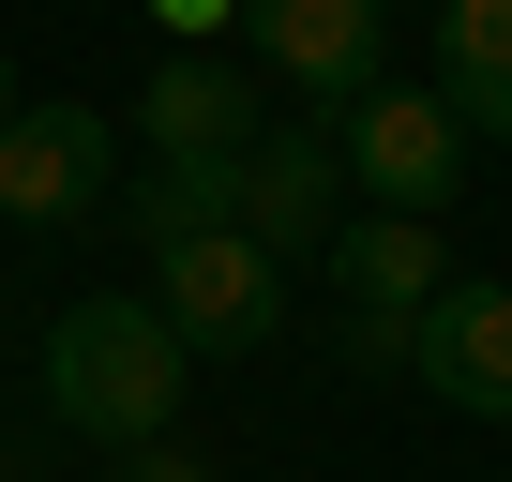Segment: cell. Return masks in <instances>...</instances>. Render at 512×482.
<instances>
[{
    "label": "cell",
    "mask_w": 512,
    "mask_h": 482,
    "mask_svg": "<svg viewBox=\"0 0 512 482\" xmlns=\"http://www.w3.org/2000/svg\"><path fill=\"white\" fill-rule=\"evenodd\" d=\"M136 241H151V302L181 317L196 362H256V347L287 332V257L226 211V166H151Z\"/></svg>",
    "instance_id": "cell-1"
},
{
    "label": "cell",
    "mask_w": 512,
    "mask_h": 482,
    "mask_svg": "<svg viewBox=\"0 0 512 482\" xmlns=\"http://www.w3.org/2000/svg\"><path fill=\"white\" fill-rule=\"evenodd\" d=\"M332 151H347V181H362L377 211H437V196L467 181V121H452L437 91H392V76L332 121Z\"/></svg>",
    "instance_id": "cell-4"
},
{
    "label": "cell",
    "mask_w": 512,
    "mask_h": 482,
    "mask_svg": "<svg viewBox=\"0 0 512 482\" xmlns=\"http://www.w3.org/2000/svg\"><path fill=\"white\" fill-rule=\"evenodd\" d=\"M136 136H151V166H241L272 121H256V76L241 61H166L136 91Z\"/></svg>",
    "instance_id": "cell-9"
},
{
    "label": "cell",
    "mask_w": 512,
    "mask_h": 482,
    "mask_svg": "<svg viewBox=\"0 0 512 482\" xmlns=\"http://www.w3.org/2000/svg\"><path fill=\"white\" fill-rule=\"evenodd\" d=\"M407 377L437 392V407H467V422H512V287H437V317H422V347H407Z\"/></svg>",
    "instance_id": "cell-8"
},
{
    "label": "cell",
    "mask_w": 512,
    "mask_h": 482,
    "mask_svg": "<svg viewBox=\"0 0 512 482\" xmlns=\"http://www.w3.org/2000/svg\"><path fill=\"white\" fill-rule=\"evenodd\" d=\"M0 121H16V76H0Z\"/></svg>",
    "instance_id": "cell-13"
},
{
    "label": "cell",
    "mask_w": 512,
    "mask_h": 482,
    "mask_svg": "<svg viewBox=\"0 0 512 482\" xmlns=\"http://www.w3.org/2000/svg\"><path fill=\"white\" fill-rule=\"evenodd\" d=\"M151 16H166V31H226V16H241V0H151Z\"/></svg>",
    "instance_id": "cell-12"
},
{
    "label": "cell",
    "mask_w": 512,
    "mask_h": 482,
    "mask_svg": "<svg viewBox=\"0 0 512 482\" xmlns=\"http://www.w3.org/2000/svg\"><path fill=\"white\" fill-rule=\"evenodd\" d=\"M181 392H196V347H181V317L136 302V287H106V302H76V317L46 332V407H61L76 437H106V452H151V437L181 422Z\"/></svg>",
    "instance_id": "cell-2"
},
{
    "label": "cell",
    "mask_w": 512,
    "mask_h": 482,
    "mask_svg": "<svg viewBox=\"0 0 512 482\" xmlns=\"http://www.w3.org/2000/svg\"><path fill=\"white\" fill-rule=\"evenodd\" d=\"M437 106L512 136V0H437Z\"/></svg>",
    "instance_id": "cell-10"
},
{
    "label": "cell",
    "mask_w": 512,
    "mask_h": 482,
    "mask_svg": "<svg viewBox=\"0 0 512 482\" xmlns=\"http://www.w3.org/2000/svg\"><path fill=\"white\" fill-rule=\"evenodd\" d=\"M256 16V61H272L317 121H347L377 91V0H241Z\"/></svg>",
    "instance_id": "cell-7"
},
{
    "label": "cell",
    "mask_w": 512,
    "mask_h": 482,
    "mask_svg": "<svg viewBox=\"0 0 512 482\" xmlns=\"http://www.w3.org/2000/svg\"><path fill=\"white\" fill-rule=\"evenodd\" d=\"M106 482H211V467H196V452H181V437H151V452H121V467H106Z\"/></svg>",
    "instance_id": "cell-11"
},
{
    "label": "cell",
    "mask_w": 512,
    "mask_h": 482,
    "mask_svg": "<svg viewBox=\"0 0 512 482\" xmlns=\"http://www.w3.org/2000/svg\"><path fill=\"white\" fill-rule=\"evenodd\" d=\"M317 272L347 302V362L362 377H407V347H422V317L452 287V241H437V211H362V226H332Z\"/></svg>",
    "instance_id": "cell-3"
},
{
    "label": "cell",
    "mask_w": 512,
    "mask_h": 482,
    "mask_svg": "<svg viewBox=\"0 0 512 482\" xmlns=\"http://www.w3.org/2000/svg\"><path fill=\"white\" fill-rule=\"evenodd\" d=\"M106 106H16V121H0V211H16V226H76L91 196H106Z\"/></svg>",
    "instance_id": "cell-6"
},
{
    "label": "cell",
    "mask_w": 512,
    "mask_h": 482,
    "mask_svg": "<svg viewBox=\"0 0 512 482\" xmlns=\"http://www.w3.org/2000/svg\"><path fill=\"white\" fill-rule=\"evenodd\" d=\"M226 211L272 241V257H332V226H347V151H332V121H272V136L226 166Z\"/></svg>",
    "instance_id": "cell-5"
}]
</instances>
